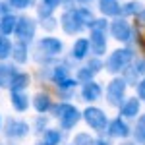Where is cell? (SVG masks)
<instances>
[{
  "label": "cell",
  "mask_w": 145,
  "mask_h": 145,
  "mask_svg": "<svg viewBox=\"0 0 145 145\" xmlns=\"http://www.w3.org/2000/svg\"><path fill=\"white\" fill-rule=\"evenodd\" d=\"M83 116H81V112L76 108V106H72L70 110L62 116V118H58V124H60V130H72L76 124L81 120Z\"/></svg>",
  "instance_id": "13"
},
{
  "label": "cell",
  "mask_w": 145,
  "mask_h": 145,
  "mask_svg": "<svg viewBox=\"0 0 145 145\" xmlns=\"http://www.w3.org/2000/svg\"><path fill=\"white\" fill-rule=\"evenodd\" d=\"M12 6H16V8H25L27 4H29V0H10Z\"/></svg>",
  "instance_id": "35"
},
{
  "label": "cell",
  "mask_w": 145,
  "mask_h": 145,
  "mask_svg": "<svg viewBox=\"0 0 145 145\" xmlns=\"http://www.w3.org/2000/svg\"><path fill=\"white\" fill-rule=\"evenodd\" d=\"M72 145H95V139H93V137H91L89 134L81 132V134H78L76 137H74Z\"/></svg>",
  "instance_id": "29"
},
{
  "label": "cell",
  "mask_w": 145,
  "mask_h": 145,
  "mask_svg": "<svg viewBox=\"0 0 145 145\" xmlns=\"http://www.w3.org/2000/svg\"><path fill=\"white\" fill-rule=\"evenodd\" d=\"M68 79H70V68H68V64H58V66L52 68V81L56 83V87H60Z\"/></svg>",
  "instance_id": "19"
},
{
  "label": "cell",
  "mask_w": 145,
  "mask_h": 145,
  "mask_svg": "<svg viewBox=\"0 0 145 145\" xmlns=\"http://www.w3.org/2000/svg\"><path fill=\"white\" fill-rule=\"evenodd\" d=\"M12 58L18 64H25L27 62V46H25V43H16L12 46Z\"/></svg>",
  "instance_id": "21"
},
{
  "label": "cell",
  "mask_w": 145,
  "mask_h": 145,
  "mask_svg": "<svg viewBox=\"0 0 145 145\" xmlns=\"http://www.w3.org/2000/svg\"><path fill=\"white\" fill-rule=\"evenodd\" d=\"M120 145H135V143H132V141H126V143H120Z\"/></svg>",
  "instance_id": "39"
},
{
  "label": "cell",
  "mask_w": 145,
  "mask_h": 145,
  "mask_svg": "<svg viewBox=\"0 0 145 145\" xmlns=\"http://www.w3.org/2000/svg\"><path fill=\"white\" fill-rule=\"evenodd\" d=\"M83 22L79 20L78 12H66L62 16V29L66 31L68 35H78L79 31H83Z\"/></svg>",
  "instance_id": "6"
},
{
  "label": "cell",
  "mask_w": 145,
  "mask_h": 145,
  "mask_svg": "<svg viewBox=\"0 0 145 145\" xmlns=\"http://www.w3.org/2000/svg\"><path fill=\"white\" fill-rule=\"evenodd\" d=\"M106 134H108V137H114V139H126L128 135L132 134V128H130V124L126 122L122 116H118V118H114V120L108 122Z\"/></svg>",
  "instance_id": "5"
},
{
  "label": "cell",
  "mask_w": 145,
  "mask_h": 145,
  "mask_svg": "<svg viewBox=\"0 0 145 145\" xmlns=\"http://www.w3.org/2000/svg\"><path fill=\"white\" fill-rule=\"evenodd\" d=\"M76 12H78L79 20L83 22V25H85V27H89L91 23L95 22V18H93V14H91V10H87V8H79V10H76Z\"/></svg>",
  "instance_id": "30"
},
{
  "label": "cell",
  "mask_w": 145,
  "mask_h": 145,
  "mask_svg": "<svg viewBox=\"0 0 145 145\" xmlns=\"http://www.w3.org/2000/svg\"><path fill=\"white\" fill-rule=\"evenodd\" d=\"M16 35L20 39V43H29L35 37V23L29 18H20L16 25Z\"/></svg>",
  "instance_id": "7"
},
{
  "label": "cell",
  "mask_w": 145,
  "mask_h": 145,
  "mask_svg": "<svg viewBox=\"0 0 145 145\" xmlns=\"http://www.w3.org/2000/svg\"><path fill=\"white\" fill-rule=\"evenodd\" d=\"M18 72L14 70V66H8V64H0V85H10L12 78L16 76Z\"/></svg>",
  "instance_id": "23"
},
{
  "label": "cell",
  "mask_w": 145,
  "mask_h": 145,
  "mask_svg": "<svg viewBox=\"0 0 145 145\" xmlns=\"http://www.w3.org/2000/svg\"><path fill=\"white\" fill-rule=\"evenodd\" d=\"M0 87H2V85H0Z\"/></svg>",
  "instance_id": "43"
},
{
  "label": "cell",
  "mask_w": 145,
  "mask_h": 145,
  "mask_svg": "<svg viewBox=\"0 0 145 145\" xmlns=\"http://www.w3.org/2000/svg\"><path fill=\"white\" fill-rule=\"evenodd\" d=\"M37 145H46V143H45V141H43V143H37Z\"/></svg>",
  "instance_id": "41"
},
{
  "label": "cell",
  "mask_w": 145,
  "mask_h": 145,
  "mask_svg": "<svg viewBox=\"0 0 145 145\" xmlns=\"http://www.w3.org/2000/svg\"><path fill=\"white\" fill-rule=\"evenodd\" d=\"M33 106H35V110L39 112V114H45L46 110L52 108V101H50V97L45 95V93H37V95L33 97Z\"/></svg>",
  "instance_id": "17"
},
{
  "label": "cell",
  "mask_w": 145,
  "mask_h": 145,
  "mask_svg": "<svg viewBox=\"0 0 145 145\" xmlns=\"http://www.w3.org/2000/svg\"><path fill=\"white\" fill-rule=\"evenodd\" d=\"M48 22H52V20L48 18ZM45 27H46V29H52V27H54V23H45Z\"/></svg>",
  "instance_id": "38"
},
{
  "label": "cell",
  "mask_w": 145,
  "mask_h": 145,
  "mask_svg": "<svg viewBox=\"0 0 145 145\" xmlns=\"http://www.w3.org/2000/svg\"><path fill=\"white\" fill-rule=\"evenodd\" d=\"M72 106H74V105H70V103H58L56 106H52V116L58 120V118H62V116H64Z\"/></svg>",
  "instance_id": "28"
},
{
  "label": "cell",
  "mask_w": 145,
  "mask_h": 145,
  "mask_svg": "<svg viewBox=\"0 0 145 145\" xmlns=\"http://www.w3.org/2000/svg\"><path fill=\"white\" fill-rule=\"evenodd\" d=\"M12 43L8 37H0V60H6L12 54Z\"/></svg>",
  "instance_id": "25"
},
{
  "label": "cell",
  "mask_w": 145,
  "mask_h": 145,
  "mask_svg": "<svg viewBox=\"0 0 145 145\" xmlns=\"http://www.w3.org/2000/svg\"><path fill=\"white\" fill-rule=\"evenodd\" d=\"M135 22H137V27H141V29H145V8L137 16H135Z\"/></svg>",
  "instance_id": "34"
},
{
  "label": "cell",
  "mask_w": 145,
  "mask_h": 145,
  "mask_svg": "<svg viewBox=\"0 0 145 145\" xmlns=\"http://www.w3.org/2000/svg\"><path fill=\"white\" fill-rule=\"evenodd\" d=\"M135 93H137V99L141 103H145V78H141L139 83L135 85Z\"/></svg>",
  "instance_id": "33"
},
{
  "label": "cell",
  "mask_w": 145,
  "mask_h": 145,
  "mask_svg": "<svg viewBox=\"0 0 145 145\" xmlns=\"http://www.w3.org/2000/svg\"><path fill=\"white\" fill-rule=\"evenodd\" d=\"M85 66H87V68L91 70V72H93V74L97 76V74H99L101 70L105 68V62L101 60V56H95V58H91V60L87 62V64H85Z\"/></svg>",
  "instance_id": "31"
},
{
  "label": "cell",
  "mask_w": 145,
  "mask_h": 145,
  "mask_svg": "<svg viewBox=\"0 0 145 145\" xmlns=\"http://www.w3.org/2000/svg\"><path fill=\"white\" fill-rule=\"evenodd\" d=\"M27 85H29V76H27L25 72H18V74L12 78L8 87H10L12 91H23Z\"/></svg>",
  "instance_id": "20"
},
{
  "label": "cell",
  "mask_w": 145,
  "mask_h": 145,
  "mask_svg": "<svg viewBox=\"0 0 145 145\" xmlns=\"http://www.w3.org/2000/svg\"><path fill=\"white\" fill-rule=\"evenodd\" d=\"M101 95H103V87H101L97 81H87V83H83L81 85V99L87 101V103H95V101L101 99Z\"/></svg>",
  "instance_id": "10"
},
{
  "label": "cell",
  "mask_w": 145,
  "mask_h": 145,
  "mask_svg": "<svg viewBox=\"0 0 145 145\" xmlns=\"http://www.w3.org/2000/svg\"><path fill=\"white\" fill-rule=\"evenodd\" d=\"M91 31H101V33H106V29H108V22L106 20H95V22L89 25Z\"/></svg>",
  "instance_id": "32"
},
{
  "label": "cell",
  "mask_w": 145,
  "mask_h": 145,
  "mask_svg": "<svg viewBox=\"0 0 145 145\" xmlns=\"http://www.w3.org/2000/svg\"><path fill=\"white\" fill-rule=\"evenodd\" d=\"M81 116H83L85 124L89 126L91 130H95V132H105L108 128V118H106L105 110H101L97 106H87L85 110L81 112Z\"/></svg>",
  "instance_id": "3"
},
{
  "label": "cell",
  "mask_w": 145,
  "mask_h": 145,
  "mask_svg": "<svg viewBox=\"0 0 145 145\" xmlns=\"http://www.w3.org/2000/svg\"><path fill=\"white\" fill-rule=\"evenodd\" d=\"M108 29H110L112 39H116L120 43H130L134 39V29H132V25L126 22L124 18H114L110 22V27Z\"/></svg>",
  "instance_id": "4"
},
{
  "label": "cell",
  "mask_w": 145,
  "mask_h": 145,
  "mask_svg": "<svg viewBox=\"0 0 145 145\" xmlns=\"http://www.w3.org/2000/svg\"><path fill=\"white\" fill-rule=\"evenodd\" d=\"M118 110H120V116H122L124 120H126V118H128V120L137 118L139 112H141V101L137 99V97H128Z\"/></svg>",
  "instance_id": "9"
},
{
  "label": "cell",
  "mask_w": 145,
  "mask_h": 145,
  "mask_svg": "<svg viewBox=\"0 0 145 145\" xmlns=\"http://www.w3.org/2000/svg\"><path fill=\"white\" fill-rule=\"evenodd\" d=\"M16 25H18V20H16L14 16H8V14H6V16L2 18V22H0V27H2V33L4 35L16 31Z\"/></svg>",
  "instance_id": "24"
},
{
  "label": "cell",
  "mask_w": 145,
  "mask_h": 145,
  "mask_svg": "<svg viewBox=\"0 0 145 145\" xmlns=\"http://www.w3.org/2000/svg\"><path fill=\"white\" fill-rule=\"evenodd\" d=\"M93 76H95V74L91 72L89 68L83 66V68H79V70H78V74H76V79H78L79 83H87V81H91V79H93Z\"/></svg>",
  "instance_id": "27"
},
{
  "label": "cell",
  "mask_w": 145,
  "mask_h": 145,
  "mask_svg": "<svg viewBox=\"0 0 145 145\" xmlns=\"http://www.w3.org/2000/svg\"><path fill=\"white\" fill-rule=\"evenodd\" d=\"M81 2H89V0H81Z\"/></svg>",
  "instance_id": "42"
},
{
  "label": "cell",
  "mask_w": 145,
  "mask_h": 145,
  "mask_svg": "<svg viewBox=\"0 0 145 145\" xmlns=\"http://www.w3.org/2000/svg\"><path fill=\"white\" fill-rule=\"evenodd\" d=\"M126 89H128V83L124 78H112L110 83L106 85V93H105L106 103L114 108H120L122 103L126 101Z\"/></svg>",
  "instance_id": "2"
},
{
  "label": "cell",
  "mask_w": 145,
  "mask_h": 145,
  "mask_svg": "<svg viewBox=\"0 0 145 145\" xmlns=\"http://www.w3.org/2000/svg\"><path fill=\"white\" fill-rule=\"evenodd\" d=\"M95 145H110L106 139H95Z\"/></svg>",
  "instance_id": "37"
},
{
  "label": "cell",
  "mask_w": 145,
  "mask_h": 145,
  "mask_svg": "<svg viewBox=\"0 0 145 145\" xmlns=\"http://www.w3.org/2000/svg\"><path fill=\"white\" fill-rule=\"evenodd\" d=\"M35 126H37V130H41V128H45V126H46V120L39 116V118H37V122H35Z\"/></svg>",
  "instance_id": "36"
},
{
  "label": "cell",
  "mask_w": 145,
  "mask_h": 145,
  "mask_svg": "<svg viewBox=\"0 0 145 145\" xmlns=\"http://www.w3.org/2000/svg\"><path fill=\"white\" fill-rule=\"evenodd\" d=\"M43 141H45L46 145H58L60 141H62V132L58 130V128H48L45 134H43Z\"/></svg>",
  "instance_id": "22"
},
{
  "label": "cell",
  "mask_w": 145,
  "mask_h": 145,
  "mask_svg": "<svg viewBox=\"0 0 145 145\" xmlns=\"http://www.w3.org/2000/svg\"><path fill=\"white\" fill-rule=\"evenodd\" d=\"M29 134V126L23 120H18V118H8L6 120V135L12 137V139H18V137H25Z\"/></svg>",
  "instance_id": "8"
},
{
  "label": "cell",
  "mask_w": 145,
  "mask_h": 145,
  "mask_svg": "<svg viewBox=\"0 0 145 145\" xmlns=\"http://www.w3.org/2000/svg\"><path fill=\"white\" fill-rule=\"evenodd\" d=\"M99 10L105 16H108V18H118L122 14V6L118 4V0H101Z\"/></svg>",
  "instance_id": "15"
},
{
  "label": "cell",
  "mask_w": 145,
  "mask_h": 145,
  "mask_svg": "<svg viewBox=\"0 0 145 145\" xmlns=\"http://www.w3.org/2000/svg\"><path fill=\"white\" fill-rule=\"evenodd\" d=\"M39 48L45 52L46 56H58L62 52V41H58L56 37H45L39 41Z\"/></svg>",
  "instance_id": "11"
},
{
  "label": "cell",
  "mask_w": 145,
  "mask_h": 145,
  "mask_svg": "<svg viewBox=\"0 0 145 145\" xmlns=\"http://www.w3.org/2000/svg\"><path fill=\"white\" fill-rule=\"evenodd\" d=\"M2 35H4V33H2V27H0V37H2Z\"/></svg>",
  "instance_id": "40"
},
{
  "label": "cell",
  "mask_w": 145,
  "mask_h": 145,
  "mask_svg": "<svg viewBox=\"0 0 145 145\" xmlns=\"http://www.w3.org/2000/svg\"><path fill=\"white\" fill-rule=\"evenodd\" d=\"M89 50H91V45H89V39H78L74 46H72V58L74 60H85L89 56Z\"/></svg>",
  "instance_id": "14"
},
{
  "label": "cell",
  "mask_w": 145,
  "mask_h": 145,
  "mask_svg": "<svg viewBox=\"0 0 145 145\" xmlns=\"http://www.w3.org/2000/svg\"><path fill=\"white\" fill-rule=\"evenodd\" d=\"M89 45H91V52L95 56H103L106 52V37H105V33H101V31H91Z\"/></svg>",
  "instance_id": "12"
},
{
  "label": "cell",
  "mask_w": 145,
  "mask_h": 145,
  "mask_svg": "<svg viewBox=\"0 0 145 145\" xmlns=\"http://www.w3.org/2000/svg\"><path fill=\"white\" fill-rule=\"evenodd\" d=\"M132 134H134V139L137 145H145V114L137 116L135 126L132 128Z\"/></svg>",
  "instance_id": "18"
},
{
  "label": "cell",
  "mask_w": 145,
  "mask_h": 145,
  "mask_svg": "<svg viewBox=\"0 0 145 145\" xmlns=\"http://www.w3.org/2000/svg\"><path fill=\"white\" fill-rule=\"evenodd\" d=\"M10 103L18 112H23V110H27V106H29V97L23 91H12Z\"/></svg>",
  "instance_id": "16"
},
{
  "label": "cell",
  "mask_w": 145,
  "mask_h": 145,
  "mask_svg": "<svg viewBox=\"0 0 145 145\" xmlns=\"http://www.w3.org/2000/svg\"><path fill=\"white\" fill-rule=\"evenodd\" d=\"M135 60V52L134 48H130V46H124V48H116V50H112L108 58H106V62H105V70L106 72H110V74H124V70L130 66L132 62Z\"/></svg>",
  "instance_id": "1"
},
{
  "label": "cell",
  "mask_w": 145,
  "mask_h": 145,
  "mask_svg": "<svg viewBox=\"0 0 145 145\" xmlns=\"http://www.w3.org/2000/svg\"><path fill=\"white\" fill-rule=\"evenodd\" d=\"M139 6H141V4H139L137 0H135V2L134 0H132V2H126V4L122 6V14L124 16H137V14L141 12Z\"/></svg>",
  "instance_id": "26"
}]
</instances>
